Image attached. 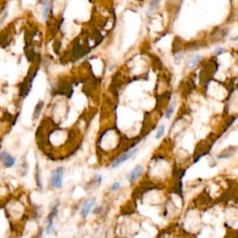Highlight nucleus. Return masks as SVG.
I'll use <instances>...</instances> for the list:
<instances>
[{"mask_svg":"<svg viewBox=\"0 0 238 238\" xmlns=\"http://www.w3.org/2000/svg\"><path fill=\"white\" fill-rule=\"evenodd\" d=\"M41 7H42V18L44 20H46L49 17L50 13V0H42L41 1Z\"/></svg>","mask_w":238,"mask_h":238,"instance_id":"obj_10","label":"nucleus"},{"mask_svg":"<svg viewBox=\"0 0 238 238\" xmlns=\"http://www.w3.org/2000/svg\"><path fill=\"white\" fill-rule=\"evenodd\" d=\"M165 125H161L160 126V128L157 129V131H156V134H155V139H160L163 135H164V133H165Z\"/></svg>","mask_w":238,"mask_h":238,"instance_id":"obj_20","label":"nucleus"},{"mask_svg":"<svg viewBox=\"0 0 238 238\" xmlns=\"http://www.w3.org/2000/svg\"><path fill=\"white\" fill-rule=\"evenodd\" d=\"M234 150H235V148H233V147L225 149V150L221 153V154L219 156V158H228V157L232 156V155L234 154Z\"/></svg>","mask_w":238,"mask_h":238,"instance_id":"obj_17","label":"nucleus"},{"mask_svg":"<svg viewBox=\"0 0 238 238\" xmlns=\"http://www.w3.org/2000/svg\"><path fill=\"white\" fill-rule=\"evenodd\" d=\"M6 214L12 221H20L26 214V207L20 199H14L8 202L6 207Z\"/></svg>","mask_w":238,"mask_h":238,"instance_id":"obj_1","label":"nucleus"},{"mask_svg":"<svg viewBox=\"0 0 238 238\" xmlns=\"http://www.w3.org/2000/svg\"><path fill=\"white\" fill-rule=\"evenodd\" d=\"M175 108H176V102H172L170 103L169 107L168 108V111H166V113H165V118L166 119H169L172 116V114H173V113L175 111Z\"/></svg>","mask_w":238,"mask_h":238,"instance_id":"obj_18","label":"nucleus"},{"mask_svg":"<svg viewBox=\"0 0 238 238\" xmlns=\"http://www.w3.org/2000/svg\"><path fill=\"white\" fill-rule=\"evenodd\" d=\"M35 184L36 187L42 191L43 190V182H42V176H41V171L38 168V165H36V168H35Z\"/></svg>","mask_w":238,"mask_h":238,"instance_id":"obj_11","label":"nucleus"},{"mask_svg":"<svg viewBox=\"0 0 238 238\" xmlns=\"http://www.w3.org/2000/svg\"><path fill=\"white\" fill-rule=\"evenodd\" d=\"M43 108H44V102L39 101L36 103V105L35 106V109H34V113H33V119L34 120H36V119L39 118V116L41 115Z\"/></svg>","mask_w":238,"mask_h":238,"instance_id":"obj_12","label":"nucleus"},{"mask_svg":"<svg viewBox=\"0 0 238 238\" xmlns=\"http://www.w3.org/2000/svg\"><path fill=\"white\" fill-rule=\"evenodd\" d=\"M41 207L40 206H34L33 208L31 209L32 211V214L31 216L33 218L34 221H38L39 219L42 218V212H41Z\"/></svg>","mask_w":238,"mask_h":238,"instance_id":"obj_13","label":"nucleus"},{"mask_svg":"<svg viewBox=\"0 0 238 238\" xmlns=\"http://www.w3.org/2000/svg\"><path fill=\"white\" fill-rule=\"evenodd\" d=\"M93 214L95 216H101L102 215V213L104 212V208H103V206H95L93 208Z\"/></svg>","mask_w":238,"mask_h":238,"instance_id":"obj_19","label":"nucleus"},{"mask_svg":"<svg viewBox=\"0 0 238 238\" xmlns=\"http://www.w3.org/2000/svg\"><path fill=\"white\" fill-rule=\"evenodd\" d=\"M138 151H139V148L136 147L135 144L132 145L130 148H128V149L127 151H125L124 153H122V154H118L117 156H115V157L113 158V160H112L111 163H110L111 168H112L113 169H118L119 166L122 165H123L124 163H126L128 160H129Z\"/></svg>","mask_w":238,"mask_h":238,"instance_id":"obj_2","label":"nucleus"},{"mask_svg":"<svg viewBox=\"0 0 238 238\" xmlns=\"http://www.w3.org/2000/svg\"><path fill=\"white\" fill-rule=\"evenodd\" d=\"M63 175H64V168L62 165H59L57 168H55L51 171V174L50 177V187L55 190H61L62 188Z\"/></svg>","mask_w":238,"mask_h":238,"instance_id":"obj_4","label":"nucleus"},{"mask_svg":"<svg viewBox=\"0 0 238 238\" xmlns=\"http://www.w3.org/2000/svg\"><path fill=\"white\" fill-rule=\"evenodd\" d=\"M143 171H144L143 166H142L141 165H137L131 171H129L127 174L126 179H127V180L128 181V183L130 185H133L140 178V176L142 175Z\"/></svg>","mask_w":238,"mask_h":238,"instance_id":"obj_7","label":"nucleus"},{"mask_svg":"<svg viewBox=\"0 0 238 238\" xmlns=\"http://www.w3.org/2000/svg\"><path fill=\"white\" fill-rule=\"evenodd\" d=\"M17 162V159L15 156H13L10 153L7 151H2L0 153V164L4 166L5 169H12L15 166Z\"/></svg>","mask_w":238,"mask_h":238,"instance_id":"obj_6","label":"nucleus"},{"mask_svg":"<svg viewBox=\"0 0 238 238\" xmlns=\"http://www.w3.org/2000/svg\"><path fill=\"white\" fill-rule=\"evenodd\" d=\"M30 169V166H29V163L27 162L26 159H23L20 164H19L18 165V169H17V174L20 178H25L28 175Z\"/></svg>","mask_w":238,"mask_h":238,"instance_id":"obj_8","label":"nucleus"},{"mask_svg":"<svg viewBox=\"0 0 238 238\" xmlns=\"http://www.w3.org/2000/svg\"><path fill=\"white\" fill-rule=\"evenodd\" d=\"M121 187H122L121 182L119 181V180H115V181H113V182L110 185L109 191H110V193H116V192H118L119 190L121 189Z\"/></svg>","mask_w":238,"mask_h":238,"instance_id":"obj_16","label":"nucleus"},{"mask_svg":"<svg viewBox=\"0 0 238 238\" xmlns=\"http://www.w3.org/2000/svg\"><path fill=\"white\" fill-rule=\"evenodd\" d=\"M202 60V57L200 55H195L191 58V60H190L187 63V68L188 69H192L194 68L200 61Z\"/></svg>","mask_w":238,"mask_h":238,"instance_id":"obj_14","label":"nucleus"},{"mask_svg":"<svg viewBox=\"0 0 238 238\" xmlns=\"http://www.w3.org/2000/svg\"><path fill=\"white\" fill-rule=\"evenodd\" d=\"M59 207H60L59 202H54L50 208V212L47 214V217H46V224L45 227V233L47 235L52 234L55 232L54 221L59 214V209H60Z\"/></svg>","mask_w":238,"mask_h":238,"instance_id":"obj_3","label":"nucleus"},{"mask_svg":"<svg viewBox=\"0 0 238 238\" xmlns=\"http://www.w3.org/2000/svg\"><path fill=\"white\" fill-rule=\"evenodd\" d=\"M222 52H223V49H222V47H221V46L216 47V50H214V53H215L216 55H220V54H221Z\"/></svg>","mask_w":238,"mask_h":238,"instance_id":"obj_21","label":"nucleus"},{"mask_svg":"<svg viewBox=\"0 0 238 238\" xmlns=\"http://www.w3.org/2000/svg\"><path fill=\"white\" fill-rule=\"evenodd\" d=\"M103 181V176L102 174H96L87 184V188L88 189H96L102 185Z\"/></svg>","mask_w":238,"mask_h":238,"instance_id":"obj_9","label":"nucleus"},{"mask_svg":"<svg viewBox=\"0 0 238 238\" xmlns=\"http://www.w3.org/2000/svg\"><path fill=\"white\" fill-rule=\"evenodd\" d=\"M160 1H161V0H151L150 3H149V7H148L147 13H146L147 16L151 15V14L153 13V11H154V9H156V8H157V7L159 6V4H160Z\"/></svg>","mask_w":238,"mask_h":238,"instance_id":"obj_15","label":"nucleus"},{"mask_svg":"<svg viewBox=\"0 0 238 238\" xmlns=\"http://www.w3.org/2000/svg\"><path fill=\"white\" fill-rule=\"evenodd\" d=\"M96 202H97L96 197H88L83 202L79 210V215L81 219L85 220L88 217L89 213L92 211V208L96 205Z\"/></svg>","mask_w":238,"mask_h":238,"instance_id":"obj_5","label":"nucleus"}]
</instances>
